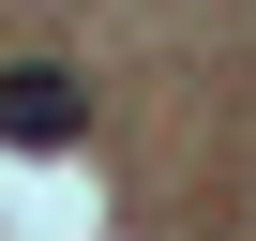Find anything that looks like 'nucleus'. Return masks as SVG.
Returning <instances> with one entry per match:
<instances>
[{
  "label": "nucleus",
  "instance_id": "f257e3e1",
  "mask_svg": "<svg viewBox=\"0 0 256 241\" xmlns=\"http://www.w3.org/2000/svg\"><path fill=\"white\" fill-rule=\"evenodd\" d=\"M0 136H16V151H60V136H76V76L16 60V76H0Z\"/></svg>",
  "mask_w": 256,
  "mask_h": 241
}]
</instances>
